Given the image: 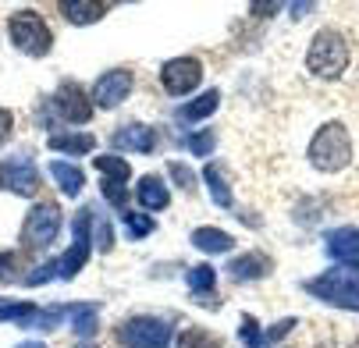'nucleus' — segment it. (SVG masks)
<instances>
[{"label": "nucleus", "mask_w": 359, "mask_h": 348, "mask_svg": "<svg viewBox=\"0 0 359 348\" xmlns=\"http://www.w3.org/2000/svg\"><path fill=\"white\" fill-rule=\"evenodd\" d=\"M18 348H46V344H43V341H22Z\"/></svg>", "instance_id": "nucleus-35"}, {"label": "nucleus", "mask_w": 359, "mask_h": 348, "mask_svg": "<svg viewBox=\"0 0 359 348\" xmlns=\"http://www.w3.org/2000/svg\"><path fill=\"white\" fill-rule=\"evenodd\" d=\"M306 157H310V164H313L317 171H327V174L348 167V160H352V139H348L345 125H338V121L320 125Z\"/></svg>", "instance_id": "nucleus-2"}, {"label": "nucleus", "mask_w": 359, "mask_h": 348, "mask_svg": "<svg viewBox=\"0 0 359 348\" xmlns=\"http://www.w3.org/2000/svg\"><path fill=\"white\" fill-rule=\"evenodd\" d=\"M96 171H100V178H104V195H107V203L125 207V181L132 178L128 160H121V157H100V160H96Z\"/></svg>", "instance_id": "nucleus-12"}, {"label": "nucleus", "mask_w": 359, "mask_h": 348, "mask_svg": "<svg viewBox=\"0 0 359 348\" xmlns=\"http://www.w3.org/2000/svg\"><path fill=\"white\" fill-rule=\"evenodd\" d=\"M132 85H135L132 71H128V68H114V71H107V75L96 78V85H93V104L104 107V111H111V107L125 104V96L132 92Z\"/></svg>", "instance_id": "nucleus-10"}, {"label": "nucleus", "mask_w": 359, "mask_h": 348, "mask_svg": "<svg viewBox=\"0 0 359 348\" xmlns=\"http://www.w3.org/2000/svg\"><path fill=\"white\" fill-rule=\"evenodd\" d=\"M135 199H139L146 210H168L171 192H168V185H164L161 174H142L139 178V188H135Z\"/></svg>", "instance_id": "nucleus-18"}, {"label": "nucleus", "mask_w": 359, "mask_h": 348, "mask_svg": "<svg viewBox=\"0 0 359 348\" xmlns=\"http://www.w3.org/2000/svg\"><path fill=\"white\" fill-rule=\"evenodd\" d=\"M72 330H75L79 337H86V341L100 330V313H96L93 302H82V306L72 309Z\"/></svg>", "instance_id": "nucleus-24"}, {"label": "nucleus", "mask_w": 359, "mask_h": 348, "mask_svg": "<svg viewBox=\"0 0 359 348\" xmlns=\"http://www.w3.org/2000/svg\"><path fill=\"white\" fill-rule=\"evenodd\" d=\"M271 256L267 253H256V249H249L245 256H235L231 263H228V274L235 277V281H256V277H267L271 274Z\"/></svg>", "instance_id": "nucleus-16"}, {"label": "nucleus", "mask_w": 359, "mask_h": 348, "mask_svg": "<svg viewBox=\"0 0 359 348\" xmlns=\"http://www.w3.org/2000/svg\"><path fill=\"white\" fill-rule=\"evenodd\" d=\"M65 316V309H36L32 302H0V320H11L18 327H39V330H50L57 327Z\"/></svg>", "instance_id": "nucleus-11"}, {"label": "nucleus", "mask_w": 359, "mask_h": 348, "mask_svg": "<svg viewBox=\"0 0 359 348\" xmlns=\"http://www.w3.org/2000/svg\"><path fill=\"white\" fill-rule=\"evenodd\" d=\"M89 221H93V210H79L75 214V231H72V249L57 260V277H75L89 256Z\"/></svg>", "instance_id": "nucleus-8"}, {"label": "nucleus", "mask_w": 359, "mask_h": 348, "mask_svg": "<svg viewBox=\"0 0 359 348\" xmlns=\"http://www.w3.org/2000/svg\"><path fill=\"white\" fill-rule=\"evenodd\" d=\"M192 245L203 249V253H228L235 245V238L228 231H217V228H196L192 231Z\"/></svg>", "instance_id": "nucleus-21"}, {"label": "nucleus", "mask_w": 359, "mask_h": 348, "mask_svg": "<svg viewBox=\"0 0 359 348\" xmlns=\"http://www.w3.org/2000/svg\"><path fill=\"white\" fill-rule=\"evenodd\" d=\"M238 337H242V344H245V348H267V334H260V323H256L252 316H245V320H242Z\"/></svg>", "instance_id": "nucleus-27"}, {"label": "nucleus", "mask_w": 359, "mask_h": 348, "mask_svg": "<svg viewBox=\"0 0 359 348\" xmlns=\"http://www.w3.org/2000/svg\"><path fill=\"white\" fill-rule=\"evenodd\" d=\"M50 174H54V181H57V188L65 195H79L86 188V174L75 164H68V160H54L50 164Z\"/></svg>", "instance_id": "nucleus-19"}, {"label": "nucleus", "mask_w": 359, "mask_h": 348, "mask_svg": "<svg viewBox=\"0 0 359 348\" xmlns=\"http://www.w3.org/2000/svg\"><path fill=\"white\" fill-rule=\"evenodd\" d=\"M54 111L57 118H65L68 125H86L93 118V99L86 96V89L79 82H61V89L54 92Z\"/></svg>", "instance_id": "nucleus-7"}, {"label": "nucleus", "mask_w": 359, "mask_h": 348, "mask_svg": "<svg viewBox=\"0 0 359 348\" xmlns=\"http://www.w3.org/2000/svg\"><path fill=\"white\" fill-rule=\"evenodd\" d=\"M292 327H295V320H292V316H285V320H278V323H274V327L267 330V344H274V341H281V337H285V334H288Z\"/></svg>", "instance_id": "nucleus-32"}, {"label": "nucleus", "mask_w": 359, "mask_h": 348, "mask_svg": "<svg viewBox=\"0 0 359 348\" xmlns=\"http://www.w3.org/2000/svg\"><path fill=\"white\" fill-rule=\"evenodd\" d=\"M61 231V207L57 203H36L22 224V242L29 249H46Z\"/></svg>", "instance_id": "nucleus-6"}, {"label": "nucleus", "mask_w": 359, "mask_h": 348, "mask_svg": "<svg viewBox=\"0 0 359 348\" xmlns=\"http://www.w3.org/2000/svg\"><path fill=\"white\" fill-rule=\"evenodd\" d=\"M171 178H175V181H178V185H182L185 192H189V188L196 185V174H192V171H189L185 164H178V160H171Z\"/></svg>", "instance_id": "nucleus-31"}, {"label": "nucleus", "mask_w": 359, "mask_h": 348, "mask_svg": "<svg viewBox=\"0 0 359 348\" xmlns=\"http://www.w3.org/2000/svg\"><path fill=\"white\" fill-rule=\"evenodd\" d=\"M8 36L11 43L29 57H46L50 54V43H54V32L50 25L36 15V11H15L8 18Z\"/></svg>", "instance_id": "nucleus-3"}, {"label": "nucleus", "mask_w": 359, "mask_h": 348, "mask_svg": "<svg viewBox=\"0 0 359 348\" xmlns=\"http://www.w3.org/2000/svg\"><path fill=\"white\" fill-rule=\"evenodd\" d=\"M203 178H207V185H210V199L217 207H231V188H228V181H224V171L217 167V164H207V171H203Z\"/></svg>", "instance_id": "nucleus-25"}, {"label": "nucleus", "mask_w": 359, "mask_h": 348, "mask_svg": "<svg viewBox=\"0 0 359 348\" xmlns=\"http://www.w3.org/2000/svg\"><path fill=\"white\" fill-rule=\"evenodd\" d=\"M161 82L171 96H185L203 82V64L196 57H175L161 68Z\"/></svg>", "instance_id": "nucleus-9"}, {"label": "nucleus", "mask_w": 359, "mask_h": 348, "mask_svg": "<svg viewBox=\"0 0 359 348\" xmlns=\"http://www.w3.org/2000/svg\"><path fill=\"white\" fill-rule=\"evenodd\" d=\"M217 104H221V92H217V89H210V92L196 96L189 107H182V111H178V118H182V121H199V118H210V114L217 111Z\"/></svg>", "instance_id": "nucleus-23"}, {"label": "nucleus", "mask_w": 359, "mask_h": 348, "mask_svg": "<svg viewBox=\"0 0 359 348\" xmlns=\"http://www.w3.org/2000/svg\"><path fill=\"white\" fill-rule=\"evenodd\" d=\"M352 348H359V337H355V341H352Z\"/></svg>", "instance_id": "nucleus-37"}, {"label": "nucleus", "mask_w": 359, "mask_h": 348, "mask_svg": "<svg viewBox=\"0 0 359 348\" xmlns=\"http://www.w3.org/2000/svg\"><path fill=\"white\" fill-rule=\"evenodd\" d=\"M0 188L15 195H36L39 192V171L29 160H4L0 164Z\"/></svg>", "instance_id": "nucleus-13"}, {"label": "nucleus", "mask_w": 359, "mask_h": 348, "mask_svg": "<svg viewBox=\"0 0 359 348\" xmlns=\"http://www.w3.org/2000/svg\"><path fill=\"white\" fill-rule=\"evenodd\" d=\"M125 228H128L132 238H146V235L153 231V221L142 217V214H125Z\"/></svg>", "instance_id": "nucleus-29"}, {"label": "nucleus", "mask_w": 359, "mask_h": 348, "mask_svg": "<svg viewBox=\"0 0 359 348\" xmlns=\"http://www.w3.org/2000/svg\"><path fill=\"white\" fill-rule=\"evenodd\" d=\"M61 15H68V22H75V25H89V22L107 15V4H96V0H75L72 4V0H65Z\"/></svg>", "instance_id": "nucleus-20"}, {"label": "nucleus", "mask_w": 359, "mask_h": 348, "mask_svg": "<svg viewBox=\"0 0 359 348\" xmlns=\"http://www.w3.org/2000/svg\"><path fill=\"white\" fill-rule=\"evenodd\" d=\"M118 341L125 348H168L171 327L157 316H132L118 327Z\"/></svg>", "instance_id": "nucleus-5"}, {"label": "nucleus", "mask_w": 359, "mask_h": 348, "mask_svg": "<svg viewBox=\"0 0 359 348\" xmlns=\"http://www.w3.org/2000/svg\"><path fill=\"white\" fill-rule=\"evenodd\" d=\"M327 256L341 267L359 270V228H338L327 235Z\"/></svg>", "instance_id": "nucleus-14"}, {"label": "nucleus", "mask_w": 359, "mask_h": 348, "mask_svg": "<svg viewBox=\"0 0 359 348\" xmlns=\"http://www.w3.org/2000/svg\"><path fill=\"white\" fill-rule=\"evenodd\" d=\"M15 277H18V256L0 253V281H15Z\"/></svg>", "instance_id": "nucleus-30"}, {"label": "nucleus", "mask_w": 359, "mask_h": 348, "mask_svg": "<svg viewBox=\"0 0 359 348\" xmlns=\"http://www.w3.org/2000/svg\"><path fill=\"white\" fill-rule=\"evenodd\" d=\"M306 291L317 295L320 302H331L338 309H348V313H359V281L345 270H331V274H320L313 281H306Z\"/></svg>", "instance_id": "nucleus-4"}, {"label": "nucleus", "mask_w": 359, "mask_h": 348, "mask_svg": "<svg viewBox=\"0 0 359 348\" xmlns=\"http://www.w3.org/2000/svg\"><path fill=\"white\" fill-rule=\"evenodd\" d=\"M178 348H224L221 337H214L210 330H203V327H189L178 334Z\"/></svg>", "instance_id": "nucleus-26"}, {"label": "nucleus", "mask_w": 359, "mask_h": 348, "mask_svg": "<svg viewBox=\"0 0 359 348\" xmlns=\"http://www.w3.org/2000/svg\"><path fill=\"white\" fill-rule=\"evenodd\" d=\"M214 142H217V132H196V135L185 139L189 153H196V157H207L210 149H214Z\"/></svg>", "instance_id": "nucleus-28"}, {"label": "nucleus", "mask_w": 359, "mask_h": 348, "mask_svg": "<svg viewBox=\"0 0 359 348\" xmlns=\"http://www.w3.org/2000/svg\"><path fill=\"white\" fill-rule=\"evenodd\" d=\"M79 348H96V344H89V341H86V344H79Z\"/></svg>", "instance_id": "nucleus-36"}, {"label": "nucleus", "mask_w": 359, "mask_h": 348, "mask_svg": "<svg viewBox=\"0 0 359 348\" xmlns=\"http://www.w3.org/2000/svg\"><path fill=\"white\" fill-rule=\"evenodd\" d=\"M46 146L54 149V153H72V157H82V153H93V146H96V139L93 135H50L46 139Z\"/></svg>", "instance_id": "nucleus-22"}, {"label": "nucleus", "mask_w": 359, "mask_h": 348, "mask_svg": "<svg viewBox=\"0 0 359 348\" xmlns=\"http://www.w3.org/2000/svg\"><path fill=\"white\" fill-rule=\"evenodd\" d=\"M111 142L118 149H132V153H153V146H157V132L146 128V125H121Z\"/></svg>", "instance_id": "nucleus-15"}, {"label": "nucleus", "mask_w": 359, "mask_h": 348, "mask_svg": "<svg viewBox=\"0 0 359 348\" xmlns=\"http://www.w3.org/2000/svg\"><path fill=\"white\" fill-rule=\"evenodd\" d=\"M214 284H217L214 267L199 263V267L189 270V291L199 298V306H207V309H217V306H221V302H217V295H214Z\"/></svg>", "instance_id": "nucleus-17"}, {"label": "nucleus", "mask_w": 359, "mask_h": 348, "mask_svg": "<svg viewBox=\"0 0 359 348\" xmlns=\"http://www.w3.org/2000/svg\"><path fill=\"white\" fill-rule=\"evenodd\" d=\"M11 132H15V114L0 107V146H4V142L11 139Z\"/></svg>", "instance_id": "nucleus-33"}, {"label": "nucleus", "mask_w": 359, "mask_h": 348, "mask_svg": "<svg viewBox=\"0 0 359 348\" xmlns=\"http://www.w3.org/2000/svg\"><path fill=\"white\" fill-rule=\"evenodd\" d=\"M306 68L317 78H338L348 68V43L338 29H320L306 50Z\"/></svg>", "instance_id": "nucleus-1"}, {"label": "nucleus", "mask_w": 359, "mask_h": 348, "mask_svg": "<svg viewBox=\"0 0 359 348\" xmlns=\"http://www.w3.org/2000/svg\"><path fill=\"white\" fill-rule=\"evenodd\" d=\"M96 242H100V249H111V245H114V231H111L107 221L100 224V238H96Z\"/></svg>", "instance_id": "nucleus-34"}]
</instances>
